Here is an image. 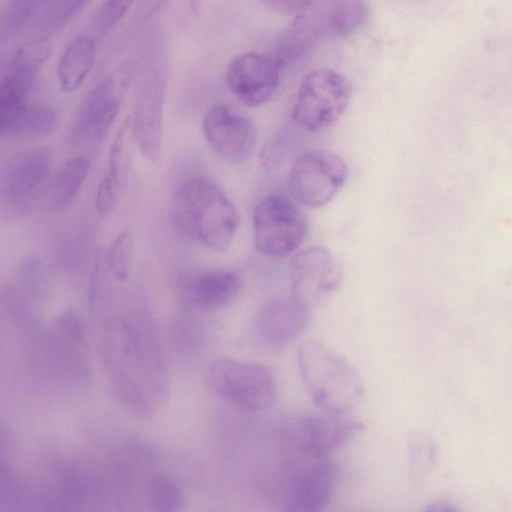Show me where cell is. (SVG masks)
<instances>
[{"label":"cell","instance_id":"ffe728a7","mask_svg":"<svg viewBox=\"0 0 512 512\" xmlns=\"http://www.w3.org/2000/svg\"><path fill=\"white\" fill-rule=\"evenodd\" d=\"M96 57V43L87 35L74 37L63 51L57 65L61 90L71 93L87 78Z\"/></svg>","mask_w":512,"mask_h":512},{"label":"cell","instance_id":"7a4b0ae2","mask_svg":"<svg viewBox=\"0 0 512 512\" xmlns=\"http://www.w3.org/2000/svg\"><path fill=\"white\" fill-rule=\"evenodd\" d=\"M297 361L311 399L323 412L350 414L362 400L364 385L358 371L323 344L303 343Z\"/></svg>","mask_w":512,"mask_h":512},{"label":"cell","instance_id":"8fae6325","mask_svg":"<svg viewBox=\"0 0 512 512\" xmlns=\"http://www.w3.org/2000/svg\"><path fill=\"white\" fill-rule=\"evenodd\" d=\"M282 68L274 55L249 51L228 63L225 82L240 103L257 107L266 103L276 91Z\"/></svg>","mask_w":512,"mask_h":512},{"label":"cell","instance_id":"277c9868","mask_svg":"<svg viewBox=\"0 0 512 512\" xmlns=\"http://www.w3.org/2000/svg\"><path fill=\"white\" fill-rule=\"evenodd\" d=\"M283 512H322L335 488L329 457L312 456L280 445Z\"/></svg>","mask_w":512,"mask_h":512},{"label":"cell","instance_id":"484cf974","mask_svg":"<svg viewBox=\"0 0 512 512\" xmlns=\"http://www.w3.org/2000/svg\"><path fill=\"white\" fill-rule=\"evenodd\" d=\"M40 2L20 1L11 2L3 13L0 31L5 35L14 34L35 16Z\"/></svg>","mask_w":512,"mask_h":512},{"label":"cell","instance_id":"5bb4252c","mask_svg":"<svg viewBox=\"0 0 512 512\" xmlns=\"http://www.w3.org/2000/svg\"><path fill=\"white\" fill-rule=\"evenodd\" d=\"M309 309L293 297L267 300L254 321V336L267 351H278L293 342L307 327Z\"/></svg>","mask_w":512,"mask_h":512},{"label":"cell","instance_id":"603a6c76","mask_svg":"<svg viewBox=\"0 0 512 512\" xmlns=\"http://www.w3.org/2000/svg\"><path fill=\"white\" fill-rule=\"evenodd\" d=\"M437 447L427 436L415 435L408 444L409 474L415 482L422 481L433 468Z\"/></svg>","mask_w":512,"mask_h":512},{"label":"cell","instance_id":"5b68a950","mask_svg":"<svg viewBox=\"0 0 512 512\" xmlns=\"http://www.w3.org/2000/svg\"><path fill=\"white\" fill-rule=\"evenodd\" d=\"M352 88L340 72L321 68L301 81L292 107V118L309 132L323 131L334 125L348 108Z\"/></svg>","mask_w":512,"mask_h":512},{"label":"cell","instance_id":"d6986e66","mask_svg":"<svg viewBox=\"0 0 512 512\" xmlns=\"http://www.w3.org/2000/svg\"><path fill=\"white\" fill-rule=\"evenodd\" d=\"M240 275L232 269H207L189 275L184 292L191 303L202 309L228 305L240 289Z\"/></svg>","mask_w":512,"mask_h":512},{"label":"cell","instance_id":"9c48e42d","mask_svg":"<svg viewBox=\"0 0 512 512\" xmlns=\"http://www.w3.org/2000/svg\"><path fill=\"white\" fill-rule=\"evenodd\" d=\"M363 429L350 414L323 412L288 419L280 430V442L316 457H329Z\"/></svg>","mask_w":512,"mask_h":512},{"label":"cell","instance_id":"ba28073f","mask_svg":"<svg viewBox=\"0 0 512 512\" xmlns=\"http://www.w3.org/2000/svg\"><path fill=\"white\" fill-rule=\"evenodd\" d=\"M348 176L345 161L327 150L302 153L288 175L287 189L295 203L318 208L330 202Z\"/></svg>","mask_w":512,"mask_h":512},{"label":"cell","instance_id":"ac0fdd59","mask_svg":"<svg viewBox=\"0 0 512 512\" xmlns=\"http://www.w3.org/2000/svg\"><path fill=\"white\" fill-rule=\"evenodd\" d=\"M36 64L25 53H20L0 79V138L15 135L21 117L29 105L27 97L36 76Z\"/></svg>","mask_w":512,"mask_h":512},{"label":"cell","instance_id":"6da1fadb","mask_svg":"<svg viewBox=\"0 0 512 512\" xmlns=\"http://www.w3.org/2000/svg\"><path fill=\"white\" fill-rule=\"evenodd\" d=\"M170 217L180 232L218 253L228 250L240 220L228 196L203 176L178 185L171 198Z\"/></svg>","mask_w":512,"mask_h":512},{"label":"cell","instance_id":"f546056e","mask_svg":"<svg viewBox=\"0 0 512 512\" xmlns=\"http://www.w3.org/2000/svg\"><path fill=\"white\" fill-rule=\"evenodd\" d=\"M422 512H462L457 506L446 503V502H436L428 505L423 509Z\"/></svg>","mask_w":512,"mask_h":512},{"label":"cell","instance_id":"8992f818","mask_svg":"<svg viewBox=\"0 0 512 512\" xmlns=\"http://www.w3.org/2000/svg\"><path fill=\"white\" fill-rule=\"evenodd\" d=\"M206 382L214 394L249 411H265L276 398L274 375L259 363L219 358L210 365Z\"/></svg>","mask_w":512,"mask_h":512},{"label":"cell","instance_id":"7402d4cb","mask_svg":"<svg viewBox=\"0 0 512 512\" xmlns=\"http://www.w3.org/2000/svg\"><path fill=\"white\" fill-rule=\"evenodd\" d=\"M147 503L151 512H182L184 498L179 486L164 474H152L145 482Z\"/></svg>","mask_w":512,"mask_h":512},{"label":"cell","instance_id":"30bf717a","mask_svg":"<svg viewBox=\"0 0 512 512\" xmlns=\"http://www.w3.org/2000/svg\"><path fill=\"white\" fill-rule=\"evenodd\" d=\"M341 280V264L325 247H308L296 253L291 260V297L308 309L329 297Z\"/></svg>","mask_w":512,"mask_h":512},{"label":"cell","instance_id":"7c38bea8","mask_svg":"<svg viewBox=\"0 0 512 512\" xmlns=\"http://www.w3.org/2000/svg\"><path fill=\"white\" fill-rule=\"evenodd\" d=\"M204 136L222 159L232 164L246 162L256 148L257 131L246 116L224 104L211 106L202 122Z\"/></svg>","mask_w":512,"mask_h":512},{"label":"cell","instance_id":"9a60e30c","mask_svg":"<svg viewBox=\"0 0 512 512\" xmlns=\"http://www.w3.org/2000/svg\"><path fill=\"white\" fill-rule=\"evenodd\" d=\"M51 166L52 154L48 147L18 152L0 170V191L13 203H27L48 183Z\"/></svg>","mask_w":512,"mask_h":512},{"label":"cell","instance_id":"cb8c5ba5","mask_svg":"<svg viewBox=\"0 0 512 512\" xmlns=\"http://www.w3.org/2000/svg\"><path fill=\"white\" fill-rule=\"evenodd\" d=\"M57 117L53 110L45 106L29 103L15 131V135L39 137L52 133L56 127Z\"/></svg>","mask_w":512,"mask_h":512},{"label":"cell","instance_id":"83f0119b","mask_svg":"<svg viewBox=\"0 0 512 512\" xmlns=\"http://www.w3.org/2000/svg\"><path fill=\"white\" fill-rule=\"evenodd\" d=\"M131 1H107L99 9L96 17L98 29L102 33L111 30L130 10Z\"/></svg>","mask_w":512,"mask_h":512},{"label":"cell","instance_id":"3957f363","mask_svg":"<svg viewBox=\"0 0 512 512\" xmlns=\"http://www.w3.org/2000/svg\"><path fill=\"white\" fill-rule=\"evenodd\" d=\"M364 1H310L283 32L274 56L284 66L301 57L316 42L357 31L369 17Z\"/></svg>","mask_w":512,"mask_h":512},{"label":"cell","instance_id":"52a82bcc","mask_svg":"<svg viewBox=\"0 0 512 512\" xmlns=\"http://www.w3.org/2000/svg\"><path fill=\"white\" fill-rule=\"evenodd\" d=\"M252 222L257 250L271 258H284L294 253L308 230L301 209L292 199L279 193L259 200L252 212Z\"/></svg>","mask_w":512,"mask_h":512},{"label":"cell","instance_id":"4fadbf2b","mask_svg":"<svg viewBox=\"0 0 512 512\" xmlns=\"http://www.w3.org/2000/svg\"><path fill=\"white\" fill-rule=\"evenodd\" d=\"M135 73L136 62L125 60L93 89L80 112V128L84 133L95 140L106 136L118 116Z\"/></svg>","mask_w":512,"mask_h":512},{"label":"cell","instance_id":"e0dca14e","mask_svg":"<svg viewBox=\"0 0 512 512\" xmlns=\"http://www.w3.org/2000/svg\"><path fill=\"white\" fill-rule=\"evenodd\" d=\"M130 116L120 126L109 150L108 165L96 194V207L106 215L115 210L123 193L136 147Z\"/></svg>","mask_w":512,"mask_h":512},{"label":"cell","instance_id":"f1b7e54d","mask_svg":"<svg viewBox=\"0 0 512 512\" xmlns=\"http://www.w3.org/2000/svg\"><path fill=\"white\" fill-rule=\"evenodd\" d=\"M310 1L304 0H266L262 4L279 14H295L300 13Z\"/></svg>","mask_w":512,"mask_h":512},{"label":"cell","instance_id":"d4e9b609","mask_svg":"<svg viewBox=\"0 0 512 512\" xmlns=\"http://www.w3.org/2000/svg\"><path fill=\"white\" fill-rule=\"evenodd\" d=\"M132 250L133 236L130 230L118 234L110 246L108 264L111 274L119 282L125 281L129 275Z\"/></svg>","mask_w":512,"mask_h":512},{"label":"cell","instance_id":"4316f807","mask_svg":"<svg viewBox=\"0 0 512 512\" xmlns=\"http://www.w3.org/2000/svg\"><path fill=\"white\" fill-rule=\"evenodd\" d=\"M86 4L81 1L54 2L52 9H45L43 17L39 18V31L44 35L55 32Z\"/></svg>","mask_w":512,"mask_h":512},{"label":"cell","instance_id":"2e32d148","mask_svg":"<svg viewBox=\"0 0 512 512\" xmlns=\"http://www.w3.org/2000/svg\"><path fill=\"white\" fill-rule=\"evenodd\" d=\"M164 78L160 73L148 75L141 86L131 118L136 145L152 162L162 151V114Z\"/></svg>","mask_w":512,"mask_h":512},{"label":"cell","instance_id":"44dd1931","mask_svg":"<svg viewBox=\"0 0 512 512\" xmlns=\"http://www.w3.org/2000/svg\"><path fill=\"white\" fill-rule=\"evenodd\" d=\"M90 168L84 156L68 159L47 183V199L50 208L61 210L67 207L78 194Z\"/></svg>","mask_w":512,"mask_h":512}]
</instances>
